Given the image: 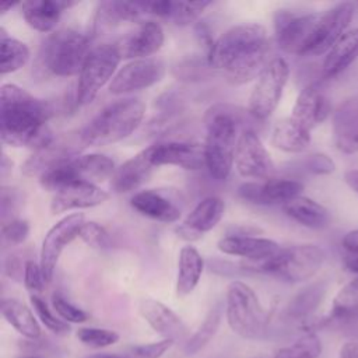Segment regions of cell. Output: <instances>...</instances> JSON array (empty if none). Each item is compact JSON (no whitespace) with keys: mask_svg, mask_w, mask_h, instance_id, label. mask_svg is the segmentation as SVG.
<instances>
[{"mask_svg":"<svg viewBox=\"0 0 358 358\" xmlns=\"http://www.w3.org/2000/svg\"><path fill=\"white\" fill-rule=\"evenodd\" d=\"M235 168L238 173L248 179H271L275 172L274 162L263 145L257 133L245 129L238 137L235 151Z\"/></svg>","mask_w":358,"mask_h":358,"instance_id":"cell-12","label":"cell"},{"mask_svg":"<svg viewBox=\"0 0 358 358\" xmlns=\"http://www.w3.org/2000/svg\"><path fill=\"white\" fill-rule=\"evenodd\" d=\"M122 56L115 43H101L92 46L84 66L78 74L76 102L80 106L91 103L99 90L116 74V67Z\"/></svg>","mask_w":358,"mask_h":358,"instance_id":"cell-9","label":"cell"},{"mask_svg":"<svg viewBox=\"0 0 358 358\" xmlns=\"http://www.w3.org/2000/svg\"><path fill=\"white\" fill-rule=\"evenodd\" d=\"M204 268V260L199 250L190 245L183 246L179 252L176 292L179 296L189 295L200 281Z\"/></svg>","mask_w":358,"mask_h":358,"instance_id":"cell-34","label":"cell"},{"mask_svg":"<svg viewBox=\"0 0 358 358\" xmlns=\"http://www.w3.org/2000/svg\"><path fill=\"white\" fill-rule=\"evenodd\" d=\"M144 8L141 1H101L96 6L94 17V32L102 34L126 22H141Z\"/></svg>","mask_w":358,"mask_h":358,"instance_id":"cell-29","label":"cell"},{"mask_svg":"<svg viewBox=\"0 0 358 358\" xmlns=\"http://www.w3.org/2000/svg\"><path fill=\"white\" fill-rule=\"evenodd\" d=\"M91 49V38L87 34L63 28L53 32L43 43L42 64L55 76L71 77L80 74Z\"/></svg>","mask_w":358,"mask_h":358,"instance_id":"cell-7","label":"cell"},{"mask_svg":"<svg viewBox=\"0 0 358 358\" xmlns=\"http://www.w3.org/2000/svg\"><path fill=\"white\" fill-rule=\"evenodd\" d=\"M344 180L350 189L358 193V169H350L344 173Z\"/></svg>","mask_w":358,"mask_h":358,"instance_id":"cell-54","label":"cell"},{"mask_svg":"<svg viewBox=\"0 0 358 358\" xmlns=\"http://www.w3.org/2000/svg\"><path fill=\"white\" fill-rule=\"evenodd\" d=\"M319 14H296L288 10H278L274 15V32L280 49L289 55L308 56Z\"/></svg>","mask_w":358,"mask_h":358,"instance_id":"cell-11","label":"cell"},{"mask_svg":"<svg viewBox=\"0 0 358 358\" xmlns=\"http://www.w3.org/2000/svg\"><path fill=\"white\" fill-rule=\"evenodd\" d=\"M131 207L144 217L159 222H175L180 218V207L162 190L147 189L134 193Z\"/></svg>","mask_w":358,"mask_h":358,"instance_id":"cell-27","label":"cell"},{"mask_svg":"<svg viewBox=\"0 0 358 358\" xmlns=\"http://www.w3.org/2000/svg\"><path fill=\"white\" fill-rule=\"evenodd\" d=\"M322 352V343L315 333H305L292 344L277 351L274 358H317Z\"/></svg>","mask_w":358,"mask_h":358,"instance_id":"cell-39","label":"cell"},{"mask_svg":"<svg viewBox=\"0 0 358 358\" xmlns=\"http://www.w3.org/2000/svg\"><path fill=\"white\" fill-rule=\"evenodd\" d=\"M78 151L80 147L77 143L66 138H53L48 145L35 150V152L24 162L21 172L28 178H41L49 171L76 158L78 155Z\"/></svg>","mask_w":358,"mask_h":358,"instance_id":"cell-20","label":"cell"},{"mask_svg":"<svg viewBox=\"0 0 358 358\" xmlns=\"http://www.w3.org/2000/svg\"><path fill=\"white\" fill-rule=\"evenodd\" d=\"M77 338L87 347L103 348L115 344L119 340V334L108 329L81 327L77 330Z\"/></svg>","mask_w":358,"mask_h":358,"instance_id":"cell-42","label":"cell"},{"mask_svg":"<svg viewBox=\"0 0 358 358\" xmlns=\"http://www.w3.org/2000/svg\"><path fill=\"white\" fill-rule=\"evenodd\" d=\"M77 4L70 0H27L21 3L25 22L38 32H50L59 22L62 13Z\"/></svg>","mask_w":358,"mask_h":358,"instance_id":"cell-30","label":"cell"},{"mask_svg":"<svg viewBox=\"0 0 358 358\" xmlns=\"http://www.w3.org/2000/svg\"><path fill=\"white\" fill-rule=\"evenodd\" d=\"M87 358H129L127 355H117V354H94Z\"/></svg>","mask_w":358,"mask_h":358,"instance_id":"cell-56","label":"cell"},{"mask_svg":"<svg viewBox=\"0 0 358 358\" xmlns=\"http://www.w3.org/2000/svg\"><path fill=\"white\" fill-rule=\"evenodd\" d=\"M172 344H173L172 340L164 338L155 343L133 345L126 355L129 358H159L172 347Z\"/></svg>","mask_w":358,"mask_h":358,"instance_id":"cell-47","label":"cell"},{"mask_svg":"<svg viewBox=\"0 0 358 358\" xmlns=\"http://www.w3.org/2000/svg\"><path fill=\"white\" fill-rule=\"evenodd\" d=\"M324 250L313 243L282 248L274 257L262 262L241 263L245 271L275 275L287 282H302L312 278L324 263Z\"/></svg>","mask_w":358,"mask_h":358,"instance_id":"cell-5","label":"cell"},{"mask_svg":"<svg viewBox=\"0 0 358 358\" xmlns=\"http://www.w3.org/2000/svg\"><path fill=\"white\" fill-rule=\"evenodd\" d=\"M210 4V1H169L165 20L176 25H189L199 20Z\"/></svg>","mask_w":358,"mask_h":358,"instance_id":"cell-40","label":"cell"},{"mask_svg":"<svg viewBox=\"0 0 358 358\" xmlns=\"http://www.w3.org/2000/svg\"><path fill=\"white\" fill-rule=\"evenodd\" d=\"M31 303L34 306V310L36 313V316L41 319V322L45 324L46 329H49L50 331H53L55 334H59V336H63V334H67L70 331V327L69 324L59 319L52 310L48 306V303L38 295H32L31 296Z\"/></svg>","mask_w":358,"mask_h":358,"instance_id":"cell-41","label":"cell"},{"mask_svg":"<svg viewBox=\"0 0 358 358\" xmlns=\"http://www.w3.org/2000/svg\"><path fill=\"white\" fill-rule=\"evenodd\" d=\"M78 236L84 243L94 249H106L110 246L109 234L101 224L95 221H85L80 229Z\"/></svg>","mask_w":358,"mask_h":358,"instance_id":"cell-44","label":"cell"},{"mask_svg":"<svg viewBox=\"0 0 358 358\" xmlns=\"http://www.w3.org/2000/svg\"><path fill=\"white\" fill-rule=\"evenodd\" d=\"M115 171L116 168L112 158L103 154H85L77 155L71 161L42 175L39 183L45 190L56 193L74 182L96 185L113 176Z\"/></svg>","mask_w":358,"mask_h":358,"instance_id":"cell-8","label":"cell"},{"mask_svg":"<svg viewBox=\"0 0 358 358\" xmlns=\"http://www.w3.org/2000/svg\"><path fill=\"white\" fill-rule=\"evenodd\" d=\"M282 208L291 220L310 229H322L327 227L330 221L329 210L320 203L305 196L292 199L291 201L285 203Z\"/></svg>","mask_w":358,"mask_h":358,"instance_id":"cell-33","label":"cell"},{"mask_svg":"<svg viewBox=\"0 0 358 358\" xmlns=\"http://www.w3.org/2000/svg\"><path fill=\"white\" fill-rule=\"evenodd\" d=\"M85 217L81 213H73L59 220L45 235L41 248L39 264L46 282H50L64 248L78 236Z\"/></svg>","mask_w":358,"mask_h":358,"instance_id":"cell-13","label":"cell"},{"mask_svg":"<svg viewBox=\"0 0 358 358\" xmlns=\"http://www.w3.org/2000/svg\"><path fill=\"white\" fill-rule=\"evenodd\" d=\"M268 52L270 41L263 25L238 24L214 41L207 64L222 70L231 84L239 85L260 76Z\"/></svg>","mask_w":358,"mask_h":358,"instance_id":"cell-1","label":"cell"},{"mask_svg":"<svg viewBox=\"0 0 358 358\" xmlns=\"http://www.w3.org/2000/svg\"><path fill=\"white\" fill-rule=\"evenodd\" d=\"M50 106L15 84H3L0 90V134L3 144L39 150L53 136L48 127Z\"/></svg>","mask_w":358,"mask_h":358,"instance_id":"cell-2","label":"cell"},{"mask_svg":"<svg viewBox=\"0 0 358 358\" xmlns=\"http://www.w3.org/2000/svg\"><path fill=\"white\" fill-rule=\"evenodd\" d=\"M52 306L55 309V312L59 315V317L62 320H64L66 323H83L88 319V315L77 308L76 305H73L71 302H69L62 294L55 292L52 295Z\"/></svg>","mask_w":358,"mask_h":358,"instance_id":"cell-45","label":"cell"},{"mask_svg":"<svg viewBox=\"0 0 358 358\" xmlns=\"http://www.w3.org/2000/svg\"><path fill=\"white\" fill-rule=\"evenodd\" d=\"M28 260H22L20 253H10L4 259V273L8 278L14 281H24V273H25V266Z\"/></svg>","mask_w":358,"mask_h":358,"instance_id":"cell-50","label":"cell"},{"mask_svg":"<svg viewBox=\"0 0 358 358\" xmlns=\"http://www.w3.org/2000/svg\"><path fill=\"white\" fill-rule=\"evenodd\" d=\"M338 358H358V343L357 341L345 343L340 350Z\"/></svg>","mask_w":358,"mask_h":358,"instance_id":"cell-52","label":"cell"},{"mask_svg":"<svg viewBox=\"0 0 358 358\" xmlns=\"http://www.w3.org/2000/svg\"><path fill=\"white\" fill-rule=\"evenodd\" d=\"M333 140L338 151L358 152V96L344 101L334 112Z\"/></svg>","mask_w":358,"mask_h":358,"instance_id":"cell-25","label":"cell"},{"mask_svg":"<svg viewBox=\"0 0 358 358\" xmlns=\"http://www.w3.org/2000/svg\"><path fill=\"white\" fill-rule=\"evenodd\" d=\"M154 166L172 165L187 171L206 168L204 144L192 141H166L150 145Z\"/></svg>","mask_w":358,"mask_h":358,"instance_id":"cell-17","label":"cell"},{"mask_svg":"<svg viewBox=\"0 0 358 358\" xmlns=\"http://www.w3.org/2000/svg\"><path fill=\"white\" fill-rule=\"evenodd\" d=\"M341 245L347 253L358 255V229L347 232L341 239Z\"/></svg>","mask_w":358,"mask_h":358,"instance_id":"cell-51","label":"cell"},{"mask_svg":"<svg viewBox=\"0 0 358 358\" xmlns=\"http://www.w3.org/2000/svg\"><path fill=\"white\" fill-rule=\"evenodd\" d=\"M235 115L225 106L208 109L206 116L207 136L204 143L206 168L215 180H225L235 164L238 124Z\"/></svg>","mask_w":358,"mask_h":358,"instance_id":"cell-4","label":"cell"},{"mask_svg":"<svg viewBox=\"0 0 358 358\" xmlns=\"http://www.w3.org/2000/svg\"><path fill=\"white\" fill-rule=\"evenodd\" d=\"M354 15L352 3L344 1L319 14L315 35L310 43L309 55L317 56L327 53L331 46L348 31V25Z\"/></svg>","mask_w":358,"mask_h":358,"instance_id":"cell-15","label":"cell"},{"mask_svg":"<svg viewBox=\"0 0 358 358\" xmlns=\"http://www.w3.org/2000/svg\"><path fill=\"white\" fill-rule=\"evenodd\" d=\"M303 185L294 179H267L263 182H246L238 187V196L259 206L285 204L301 196Z\"/></svg>","mask_w":358,"mask_h":358,"instance_id":"cell-16","label":"cell"},{"mask_svg":"<svg viewBox=\"0 0 358 358\" xmlns=\"http://www.w3.org/2000/svg\"><path fill=\"white\" fill-rule=\"evenodd\" d=\"M109 194L99 186L85 182L70 183L57 190L50 201L52 214H60L76 208H90L108 200Z\"/></svg>","mask_w":358,"mask_h":358,"instance_id":"cell-21","label":"cell"},{"mask_svg":"<svg viewBox=\"0 0 358 358\" xmlns=\"http://www.w3.org/2000/svg\"><path fill=\"white\" fill-rule=\"evenodd\" d=\"M164 29L152 20L141 21L137 28L123 35L115 46L117 48L122 59H148L157 53L164 45Z\"/></svg>","mask_w":358,"mask_h":358,"instance_id":"cell-19","label":"cell"},{"mask_svg":"<svg viewBox=\"0 0 358 358\" xmlns=\"http://www.w3.org/2000/svg\"><path fill=\"white\" fill-rule=\"evenodd\" d=\"M145 105L138 98L117 99L105 106L80 131L84 147H101L129 137L141 123Z\"/></svg>","mask_w":358,"mask_h":358,"instance_id":"cell-3","label":"cell"},{"mask_svg":"<svg viewBox=\"0 0 358 358\" xmlns=\"http://www.w3.org/2000/svg\"><path fill=\"white\" fill-rule=\"evenodd\" d=\"M305 166L309 172L315 175H329L336 171L334 161L323 152H315L308 155L305 159Z\"/></svg>","mask_w":358,"mask_h":358,"instance_id":"cell-49","label":"cell"},{"mask_svg":"<svg viewBox=\"0 0 358 358\" xmlns=\"http://www.w3.org/2000/svg\"><path fill=\"white\" fill-rule=\"evenodd\" d=\"M358 59V28L348 29L326 53L322 71L326 78H333L345 71Z\"/></svg>","mask_w":358,"mask_h":358,"instance_id":"cell-31","label":"cell"},{"mask_svg":"<svg viewBox=\"0 0 358 358\" xmlns=\"http://www.w3.org/2000/svg\"><path fill=\"white\" fill-rule=\"evenodd\" d=\"M271 144L289 154L305 151L310 144V130L299 124L291 116L278 120L271 131Z\"/></svg>","mask_w":358,"mask_h":358,"instance_id":"cell-32","label":"cell"},{"mask_svg":"<svg viewBox=\"0 0 358 358\" xmlns=\"http://www.w3.org/2000/svg\"><path fill=\"white\" fill-rule=\"evenodd\" d=\"M3 317L24 337L28 340H36L41 337V327L31 309L22 302L8 298L1 301Z\"/></svg>","mask_w":358,"mask_h":358,"instance_id":"cell-35","label":"cell"},{"mask_svg":"<svg viewBox=\"0 0 358 358\" xmlns=\"http://www.w3.org/2000/svg\"><path fill=\"white\" fill-rule=\"evenodd\" d=\"M330 110L331 105L329 98L316 84H310L299 92L291 117L308 130H312L327 119Z\"/></svg>","mask_w":358,"mask_h":358,"instance_id":"cell-23","label":"cell"},{"mask_svg":"<svg viewBox=\"0 0 358 358\" xmlns=\"http://www.w3.org/2000/svg\"><path fill=\"white\" fill-rule=\"evenodd\" d=\"M151 161L150 148H144L134 157L124 161L119 168H116L112 176V187L116 193H129L137 190L143 183L148 180L154 169Z\"/></svg>","mask_w":358,"mask_h":358,"instance_id":"cell-26","label":"cell"},{"mask_svg":"<svg viewBox=\"0 0 358 358\" xmlns=\"http://www.w3.org/2000/svg\"><path fill=\"white\" fill-rule=\"evenodd\" d=\"M18 358H43V357H39V355H34V354H22V355H20Z\"/></svg>","mask_w":358,"mask_h":358,"instance_id":"cell-58","label":"cell"},{"mask_svg":"<svg viewBox=\"0 0 358 358\" xmlns=\"http://www.w3.org/2000/svg\"><path fill=\"white\" fill-rule=\"evenodd\" d=\"M358 317V277L345 284L334 296L329 320H352Z\"/></svg>","mask_w":358,"mask_h":358,"instance_id":"cell-37","label":"cell"},{"mask_svg":"<svg viewBox=\"0 0 358 358\" xmlns=\"http://www.w3.org/2000/svg\"><path fill=\"white\" fill-rule=\"evenodd\" d=\"M46 284L48 282L43 277L41 264L28 259L27 266H25V273H24V285L27 287V289L34 292V295H35L36 292H41Z\"/></svg>","mask_w":358,"mask_h":358,"instance_id":"cell-48","label":"cell"},{"mask_svg":"<svg viewBox=\"0 0 358 358\" xmlns=\"http://www.w3.org/2000/svg\"><path fill=\"white\" fill-rule=\"evenodd\" d=\"M29 234V224L25 220H13L1 227V238L3 243L7 245H21Z\"/></svg>","mask_w":358,"mask_h":358,"instance_id":"cell-46","label":"cell"},{"mask_svg":"<svg viewBox=\"0 0 358 358\" xmlns=\"http://www.w3.org/2000/svg\"><path fill=\"white\" fill-rule=\"evenodd\" d=\"M140 313L154 331L166 340L183 341L187 337V327L183 320L166 305L155 299H144L140 303Z\"/></svg>","mask_w":358,"mask_h":358,"instance_id":"cell-22","label":"cell"},{"mask_svg":"<svg viewBox=\"0 0 358 358\" xmlns=\"http://www.w3.org/2000/svg\"><path fill=\"white\" fill-rule=\"evenodd\" d=\"M225 203L217 196H210L197 203L186 215L182 224L175 228L176 235L187 242L199 241L206 232L211 231L222 218Z\"/></svg>","mask_w":358,"mask_h":358,"instance_id":"cell-18","label":"cell"},{"mask_svg":"<svg viewBox=\"0 0 358 358\" xmlns=\"http://www.w3.org/2000/svg\"><path fill=\"white\" fill-rule=\"evenodd\" d=\"M326 294V282H315L301 289L287 303L281 313V320L285 323L296 324L298 327L308 330L310 324V315L320 305Z\"/></svg>","mask_w":358,"mask_h":358,"instance_id":"cell-28","label":"cell"},{"mask_svg":"<svg viewBox=\"0 0 358 358\" xmlns=\"http://www.w3.org/2000/svg\"><path fill=\"white\" fill-rule=\"evenodd\" d=\"M0 71L3 76L14 73L27 64L29 59L28 46L24 42L8 36L3 27L0 28Z\"/></svg>","mask_w":358,"mask_h":358,"instance_id":"cell-36","label":"cell"},{"mask_svg":"<svg viewBox=\"0 0 358 358\" xmlns=\"http://www.w3.org/2000/svg\"><path fill=\"white\" fill-rule=\"evenodd\" d=\"M343 264H344V267H345L350 273L358 274V255H354V253L345 255L344 259H343Z\"/></svg>","mask_w":358,"mask_h":358,"instance_id":"cell-53","label":"cell"},{"mask_svg":"<svg viewBox=\"0 0 358 358\" xmlns=\"http://www.w3.org/2000/svg\"><path fill=\"white\" fill-rule=\"evenodd\" d=\"M225 315L232 331L243 338L260 340L267 334L268 316L255 291L242 281L228 285Z\"/></svg>","mask_w":358,"mask_h":358,"instance_id":"cell-6","label":"cell"},{"mask_svg":"<svg viewBox=\"0 0 358 358\" xmlns=\"http://www.w3.org/2000/svg\"><path fill=\"white\" fill-rule=\"evenodd\" d=\"M14 6H17V3H1V6H0V11H1V14H6L10 8H13Z\"/></svg>","mask_w":358,"mask_h":358,"instance_id":"cell-57","label":"cell"},{"mask_svg":"<svg viewBox=\"0 0 358 358\" xmlns=\"http://www.w3.org/2000/svg\"><path fill=\"white\" fill-rule=\"evenodd\" d=\"M217 246L222 253L243 257L246 262L268 260L282 249L277 242L267 238L238 235H227L221 238Z\"/></svg>","mask_w":358,"mask_h":358,"instance_id":"cell-24","label":"cell"},{"mask_svg":"<svg viewBox=\"0 0 358 358\" xmlns=\"http://www.w3.org/2000/svg\"><path fill=\"white\" fill-rule=\"evenodd\" d=\"M288 76L289 67L282 57H274L266 64L249 96L248 110L253 117L264 120L275 110Z\"/></svg>","mask_w":358,"mask_h":358,"instance_id":"cell-10","label":"cell"},{"mask_svg":"<svg viewBox=\"0 0 358 358\" xmlns=\"http://www.w3.org/2000/svg\"><path fill=\"white\" fill-rule=\"evenodd\" d=\"M11 171H13V162H11V159H8V157L3 152V154H1V168H0L1 179H7V176L11 173Z\"/></svg>","mask_w":358,"mask_h":358,"instance_id":"cell-55","label":"cell"},{"mask_svg":"<svg viewBox=\"0 0 358 358\" xmlns=\"http://www.w3.org/2000/svg\"><path fill=\"white\" fill-rule=\"evenodd\" d=\"M0 196V213L1 222L6 224L8 221L17 220V214L22 204V194L18 189L11 186H3Z\"/></svg>","mask_w":358,"mask_h":358,"instance_id":"cell-43","label":"cell"},{"mask_svg":"<svg viewBox=\"0 0 358 358\" xmlns=\"http://www.w3.org/2000/svg\"><path fill=\"white\" fill-rule=\"evenodd\" d=\"M165 64L159 59H137L126 63L117 70L109 83V92L123 95L148 88L162 80Z\"/></svg>","mask_w":358,"mask_h":358,"instance_id":"cell-14","label":"cell"},{"mask_svg":"<svg viewBox=\"0 0 358 358\" xmlns=\"http://www.w3.org/2000/svg\"><path fill=\"white\" fill-rule=\"evenodd\" d=\"M221 316H222V308L220 303H217L210 309V312L204 317L200 327L194 331V334L190 338H187L185 345V350L187 354H196L210 343V340L214 337V334L218 330V326L221 323Z\"/></svg>","mask_w":358,"mask_h":358,"instance_id":"cell-38","label":"cell"}]
</instances>
